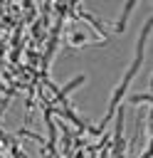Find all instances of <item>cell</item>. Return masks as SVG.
I'll use <instances>...</instances> for the list:
<instances>
[{"label": "cell", "mask_w": 153, "mask_h": 158, "mask_svg": "<svg viewBox=\"0 0 153 158\" xmlns=\"http://www.w3.org/2000/svg\"><path fill=\"white\" fill-rule=\"evenodd\" d=\"M84 79H86V77H84V74H79V77H74V79H72L67 86L57 89V91H54V99L49 101V106H52V104H62V106H67V99H64V96H69V94H72L76 86H81V84H84Z\"/></svg>", "instance_id": "6da1fadb"}, {"label": "cell", "mask_w": 153, "mask_h": 158, "mask_svg": "<svg viewBox=\"0 0 153 158\" xmlns=\"http://www.w3.org/2000/svg\"><path fill=\"white\" fill-rule=\"evenodd\" d=\"M133 7H136V2H133V0H128V2L123 5V12H121V20L116 22V30H118V32H123V27H126V20H128V15H131V10H133Z\"/></svg>", "instance_id": "7a4b0ae2"}, {"label": "cell", "mask_w": 153, "mask_h": 158, "mask_svg": "<svg viewBox=\"0 0 153 158\" xmlns=\"http://www.w3.org/2000/svg\"><path fill=\"white\" fill-rule=\"evenodd\" d=\"M151 104V91L148 94H136V96H128V104Z\"/></svg>", "instance_id": "3957f363"}]
</instances>
